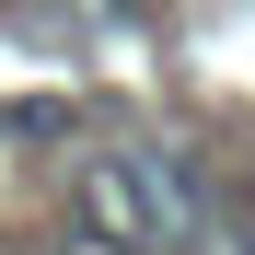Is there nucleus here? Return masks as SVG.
I'll return each instance as SVG.
<instances>
[{
    "instance_id": "1",
    "label": "nucleus",
    "mask_w": 255,
    "mask_h": 255,
    "mask_svg": "<svg viewBox=\"0 0 255 255\" xmlns=\"http://www.w3.org/2000/svg\"><path fill=\"white\" fill-rule=\"evenodd\" d=\"M209 221V186L186 151H93L70 186V244L58 255H186Z\"/></svg>"
}]
</instances>
